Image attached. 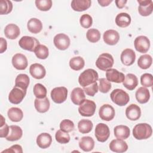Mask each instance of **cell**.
Listing matches in <instances>:
<instances>
[{"instance_id": "30bf717a", "label": "cell", "mask_w": 153, "mask_h": 153, "mask_svg": "<svg viewBox=\"0 0 153 153\" xmlns=\"http://www.w3.org/2000/svg\"><path fill=\"white\" fill-rule=\"evenodd\" d=\"M53 42L57 49L60 50H65L69 48L71 40L67 35L60 33L55 35L53 39Z\"/></svg>"}, {"instance_id": "cb8c5ba5", "label": "cell", "mask_w": 153, "mask_h": 153, "mask_svg": "<svg viewBox=\"0 0 153 153\" xmlns=\"http://www.w3.org/2000/svg\"><path fill=\"white\" fill-rule=\"evenodd\" d=\"M34 105L36 110L38 112L45 113L49 109L50 103L48 99L45 97L41 99L36 98L34 101Z\"/></svg>"}, {"instance_id": "9c48e42d", "label": "cell", "mask_w": 153, "mask_h": 153, "mask_svg": "<svg viewBox=\"0 0 153 153\" xmlns=\"http://www.w3.org/2000/svg\"><path fill=\"white\" fill-rule=\"evenodd\" d=\"M26 94V90L14 86L9 93L8 100L10 102L13 104H19L25 98Z\"/></svg>"}, {"instance_id": "7c38bea8", "label": "cell", "mask_w": 153, "mask_h": 153, "mask_svg": "<svg viewBox=\"0 0 153 153\" xmlns=\"http://www.w3.org/2000/svg\"><path fill=\"white\" fill-rule=\"evenodd\" d=\"M115 112L114 108L109 104L103 105L99 110V115L101 120L109 121L114 118Z\"/></svg>"}, {"instance_id": "8fae6325", "label": "cell", "mask_w": 153, "mask_h": 153, "mask_svg": "<svg viewBox=\"0 0 153 153\" xmlns=\"http://www.w3.org/2000/svg\"><path fill=\"white\" fill-rule=\"evenodd\" d=\"M134 45L136 51L141 53H145L149 49L150 41L148 37L140 35L135 38Z\"/></svg>"}, {"instance_id": "d4e9b609", "label": "cell", "mask_w": 153, "mask_h": 153, "mask_svg": "<svg viewBox=\"0 0 153 153\" xmlns=\"http://www.w3.org/2000/svg\"><path fill=\"white\" fill-rule=\"evenodd\" d=\"M23 135V131L20 127L16 125L10 126V131L6 139L8 141H16L20 139Z\"/></svg>"}, {"instance_id": "1f68e13d", "label": "cell", "mask_w": 153, "mask_h": 153, "mask_svg": "<svg viewBox=\"0 0 153 153\" xmlns=\"http://www.w3.org/2000/svg\"><path fill=\"white\" fill-rule=\"evenodd\" d=\"M131 17L126 13H121L115 17V23L120 27H126L131 23Z\"/></svg>"}, {"instance_id": "7dc6e473", "label": "cell", "mask_w": 153, "mask_h": 153, "mask_svg": "<svg viewBox=\"0 0 153 153\" xmlns=\"http://www.w3.org/2000/svg\"><path fill=\"white\" fill-rule=\"evenodd\" d=\"M99 91L103 93H108L111 88V84L106 78H102L99 79Z\"/></svg>"}, {"instance_id": "44dd1931", "label": "cell", "mask_w": 153, "mask_h": 153, "mask_svg": "<svg viewBox=\"0 0 153 153\" xmlns=\"http://www.w3.org/2000/svg\"><path fill=\"white\" fill-rule=\"evenodd\" d=\"M71 99L74 104L80 105L85 99L84 91L80 87L74 88L71 92Z\"/></svg>"}, {"instance_id": "f1b7e54d", "label": "cell", "mask_w": 153, "mask_h": 153, "mask_svg": "<svg viewBox=\"0 0 153 153\" xmlns=\"http://www.w3.org/2000/svg\"><path fill=\"white\" fill-rule=\"evenodd\" d=\"M90 0H73L71 2V7L75 11H83L91 6Z\"/></svg>"}, {"instance_id": "d590c367", "label": "cell", "mask_w": 153, "mask_h": 153, "mask_svg": "<svg viewBox=\"0 0 153 153\" xmlns=\"http://www.w3.org/2000/svg\"><path fill=\"white\" fill-rule=\"evenodd\" d=\"M85 65L84 60L81 56L72 57L69 60V66L74 71H79L82 69Z\"/></svg>"}, {"instance_id": "7bdbcfd3", "label": "cell", "mask_w": 153, "mask_h": 153, "mask_svg": "<svg viewBox=\"0 0 153 153\" xmlns=\"http://www.w3.org/2000/svg\"><path fill=\"white\" fill-rule=\"evenodd\" d=\"M35 3L37 8L43 11H48L52 6L51 0H36Z\"/></svg>"}, {"instance_id": "2e32d148", "label": "cell", "mask_w": 153, "mask_h": 153, "mask_svg": "<svg viewBox=\"0 0 153 153\" xmlns=\"http://www.w3.org/2000/svg\"><path fill=\"white\" fill-rule=\"evenodd\" d=\"M120 59L123 65L126 66H130L135 62L136 54L132 49L126 48L122 51Z\"/></svg>"}, {"instance_id": "74e56055", "label": "cell", "mask_w": 153, "mask_h": 153, "mask_svg": "<svg viewBox=\"0 0 153 153\" xmlns=\"http://www.w3.org/2000/svg\"><path fill=\"white\" fill-rule=\"evenodd\" d=\"M33 91L35 96L36 98L41 99L47 96V89L42 84L40 83H37L33 86Z\"/></svg>"}, {"instance_id": "6da1fadb", "label": "cell", "mask_w": 153, "mask_h": 153, "mask_svg": "<svg viewBox=\"0 0 153 153\" xmlns=\"http://www.w3.org/2000/svg\"><path fill=\"white\" fill-rule=\"evenodd\" d=\"M152 127L147 123L137 124L133 129V136L137 140L148 139L152 136Z\"/></svg>"}, {"instance_id": "d6986e66", "label": "cell", "mask_w": 153, "mask_h": 153, "mask_svg": "<svg viewBox=\"0 0 153 153\" xmlns=\"http://www.w3.org/2000/svg\"><path fill=\"white\" fill-rule=\"evenodd\" d=\"M126 115L131 121L137 120L141 116V109L138 105L131 104L126 109Z\"/></svg>"}, {"instance_id": "5bb4252c", "label": "cell", "mask_w": 153, "mask_h": 153, "mask_svg": "<svg viewBox=\"0 0 153 153\" xmlns=\"http://www.w3.org/2000/svg\"><path fill=\"white\" fill-rule=\"evenodd\" d=\"M12 64L16 69L24 70L27 67V59L24 54L17 53L12 57Z\"/></svg>"}, {"instance_id": "484cf974", "label": "cell", "mask_w": 153, "mask_h": 153, "mask_svg": "<svg viewBox=\"0 0 153 153\" xmlns=\"http://www.w3.org/2000/svg\"><path fill=\"white\" fill-rule=\"evenodd\" d=\"M135 96L137 101L141 103H147L150 98V93L146 88L144 87H139L136 91Z\"/></svg>"}, {"instance_id": "f5cc1de1", "label": "cell", "mask_w": 153, "mask_h": 153, "mask_svg": "<svg viewBox=\"0 0 153 153\" xmlns=\"http://www.w3.org/2000/svg\"><path fill=\"white\" fill-rule=\"evenodd\" d=\"M127 0H115V1L117 7L120 9L125 7V5L127 3Z\"/></svg>"}, {"instance_id": "60d3db41", "label": "cell", "mask_w": 153, "mask_h": 153, "mask_svg": "<svg viewBox=\"0 0 153 153\" xmlns=\"http://www.w3.org/2000/svg\"><path fill=\"white\" fill-rule=\"evenodd\" d=\"M13 10V4L11 1L8 0L0 1V14L1 15L8 14L11 12Z\"/></svg>"}, {"instance_id": "bcb514c9", "label": "cell", "mask_w": 153, "mask_h": 153, "mask_svg": "<svg viewBox=\"0 0 153 153\" xmlns=\"http://www.w3.org/2000/svg\"><path fill=\"white\" fill-rule=\"evenodd\" d=\"M79 23L82 27L85 29L89 28L91 26L93 23L92 17L88 14H82L80 17Z\"/></svg>"}, {"instance_id": "ffe728a7", "label": "cell", "mask_w": 153, "mask_h": 153, "mask_svg": "<svg viewBox=\"0 0 153 153\" xmlns=\"http://www.w3.org/2000/svg\"><path fill=\"white\" fill-rule=\"evenodd\" d=\"M29 72L32 77L40 79L43 78L46 74L45 68L39 63H33L30 66Z\"/></svg>"}, {"instance_id": "52a82bcc", "label": "cell", "mask_w": 153, "mask_h": 153, "mask_svg": "<svg viewBox=\"0 0 153 153\" xmlns=\"http://www.w3.org/2000/svg\"><path fill=\"white\" fill-rule=\"evenodd\" d=\"M51 98L56 103H62L68 96V90L65 87H57L54 88L51 91Z\"/></svg>"}, {"instance_id": "4fadbf2b", "label": "cell", "mask_w": 153, "mask_h": 153, "mask_svg": "<svg viewBox=\"0 0 153 153\" xmlns=\"http://www.w3.org/2000/svg\"><path fill=\"white\" fill-rule=\"evenodd\" d=\"M106 79L109 82H113L116 83L123 82L125 76L124 74L118 70L110 68L106 71Z\"/></svg>"}, {"instance_id": "4316f807", "label": "cell", "mask_w": 153, "mask_h": 153, "mask_svg": "<svg viewBox=\"0 0 153 153\" xmlns=\"http://www.w3.org/2000/svg\"><path fill=\"white\" fill-rule=\"evenodd\" d=\"M123 85L128 90H133L138 85V79L133 74H127L123 82Z\"/></svg>"}, {"instance_id": "e0dca14e", "label": "cell", "mask_w": 153, "mask_h": 153, "mask_svg": "<svg viewBox=\"0 0 153 153\" xmlns=\"http://www.w3.org/2000/svg\"><path fill=\"white\" fill-rule=\"evenodd\" d=\"M110 150L114 152H124L128 149V145L123 139H116L112 140L109 145Z\"/></svg>"}, {"instance_id": "ab89813d", "label": "cell", "mask_w": 153, "mask_h": 153, "mask_svg": "<svg viewBox=\"0 0 153 153\" xmlns=\"http://www.w3.org/2000/svg\"><path fill=\"white\" fill-rule=\"evenodd\" d=\"M36 56L40 59H46L49 54L48 48L44 45L39 44L35 50Z\"/></svg>"}, {"instance_id": "8d00e7d4", "label": "cell", "mask_w": 153, "mask_h": 153, "mask_svg": "<svg viewBox=\"0 0 153 153\" xmlns=\"http://www.w3.org/2000/svg\"><path fill=\"white\" fill-rule=\"evenodd\" d=\"M152 62V57L149 54H143L140 56L137 60V65L142 69H146L149 68Z\"/></svg>"}, {"instance_id": "d6a6232c", "label": "cell", "mask_w": 153, "mask_h": 153, "mask_svg": "<svg viewBox=\"0 0 153 153\" xmlns=\"http://www.w3.org/2000/svg\"><path fill=\"white\" fill-rule=\"evenodd\" d=\"M8 117L13 122H19L23 117V113L21 109L16 107H13L8 109L7 112Z\"/></svg>"}, {"instance_id": "f6af8a7d", "label": "cell", "mask_w": 153, "mask_h": 153, "mask_svg": "<svg viewBox=\"0 0 153 153\" xmlns=\"http://www.w3.org/2000/svg\"><path fill=\"white\" fill-rule=\"evenodd\" d=\"M140 83L144 87H150L153 85V76L152 74L145 73L140 76Z\"/></svg>"}, {"instance_id": "ba28073f", "label": "cell", "mask_w": 153, "mask_h": 153, "mask_svg": "<svg viewBox=\"0 0 153 153\" xmlns=\"http://www.w3.org/2000/svg\"><path fill=\"white\" fill-rule=\"evenodd\" d=\"M94 133L96 138L100 142H105L106 141L110 136V130L108 126L102 123L96 125Z\"/></svg>"}, {"instance_id": "9a60e30c", "label": "cell", "mask_w": 153, "mask_h": 153, "mask_svg": "<svg viewBox=\"0 0 153 153\" xmlns=\"http://www.w3.org/2000/svg\"><path fill=\"white\" fill-rule=\"evenodd\" d=\"M139 4L138 7V11L142 16H149L153 10V3L151 0H137Z\"/></svg>"}, {"instance_id": "7402d4cb", "label": "cell", "mask_w": 153, "mask_h": 153, "mask_svg": "<svg viewBox=\"0 0 153 153\" xmlns=\"http://www.w3.org/2000/svg\"><path fill=\"white\" fill-rule=\"evenodd\" d=\"M52 142L51 136L47 133H42L36 137L37 145L42 149L48 148Z\"/></svg>"}, {"instance_id": "ac0fdd59", "label": "cell", "mask_w": 153, "mask_h": 153, "mask_svg": "<svg viewBox=\"0 0 153 153\" xmlns=\"http://www.w3.org/2000/svg\"><path fill=\"white\" fill-rule=\"evenodd\" d=\"M103 39L106 44L114 45L118 42L120 39V35L117 30L109 29L104 32Z\"/></svg>"}, {"instance_id": "c3c4849f", "label": "cell", "mask_w": 153, "mask_h": 153, "mask_svg": "<svg viewBox=\"0 0 153 153\" xmlns=\"http://www.w3.org/2000/svg\"><path fill=\"white\" fill-rule=\"evenodd\" d=\"M98 90L99 87L97 82H95L88 86L83 87V90L86 93V94L92 97L94 96L95 94L98 92Z\"/></svg>"}, {"instance_id": "7a4b0ae2", "label": "cell", "mask_w": 153, "mask_h": 153, "mask_svg": "<svg viewBox=\"0 0 153 153\" xmlns=\"http://www.w3.org/2000/svg\"><path fill=\"white\" fill-rule=\"evenodd\" d=\"M99 79L97 72L93 69H87L84 71L78 77V82L82 87L88 86Z\"/></svg>"}, {"instance_id": "db71d44e", "label": "cell", "mask_w": 153, "mask_h": 153, "mask_svg": "<svg viewBox=\"0 0 153 153\" xmlns=\"http://www.w3.org/2000/svg\"><path fill=\"white\" fill-rule=\"evenodd\" d=\"M98 3L100 4V6L102 7H106L108 5H109L112 2V0H99Z\"/></svg>"}, {"instance_id": "8992f818", "label": "cell", "mask_w": 153, "mask_h": 153, "mask_svg": "<svg viewBox=\"0 0 153 153\" xmlns=\"http://www.w3.org/2000/svg\"><path fill=\"white\" fill-rule=\"evenodd\" d=\"M96 108L94 102L89 99L85 100L79 105L78 112L83 117H91L94 115Z\"/></svg>"}, {"instance_id": "277c9868", "label": "cell", "mask_w": 153, "mask_h": 153, "mask_svg": "<svg viewBox=\"0 0 153 153\" xmlns=\"http://www.w3.org/2000/svg\"><path fill=\"white\" fill-rule=\"evenodd\" d=\"M114 60L112 56L107 53L101 54L96 61V67L101 71H105L111 68L114 65Z\"/></svg>"}, {"instance_id": "5b68a950", "label": "cell", "mask_w": 153, "mask_h": 153, "mask_svg": "<svg viewBox=\"0 0 153 153\" xmlns=\"http://www.w3.org/2000/svg\"><path fill=\"white\" fill-rule=\"evenodd\" d=\"M39 44V41L36 38L29 36H23L19 41V45L22 49L31 52H34Z\"/></svg>"}, {"instance_id": "83f0119b", "label": "cell", "mask_w": 153, "mask_h": 153, "mask_svg": "<svg viewBox=\"0 0 153 153\" xmlns=\"http://www.w3.org/2000/svg\"><path fill=\"white\" fill-rule=\"evenodd\" d=\"M114 136L117 139H126L130 136V128L127 126L119 125L117 126L114 128Z\"/></svg>"}, {"instance_id": "f907efd6", "label": "cell", "mask_w": 153, "mask_h": 153, "mask_svg": "<svg viewBox=\"0 0 153 153\" xmlns=\"http://www.w3.org/2000/svg\"><path fill=\"white\" fill-rule=\"evenodd\" d=\"M2 152H19L22 153L23 149L22 147L20 145H14L11 146V147L8 148V149L4 150L2 151Z\"/></svg>"}, {"instance_id": "603a6c76", "label": "cell", "mask_w": 153, "mask_h": 153, "mask_svg": "<svg viewBox=\"0 0 153 153\" xmlns=\"http://www.w3.org/2000/svg\"><path fill=\"white\" fill-rule=\"evenodd\" d=\"M20 29L18 26L14 23L7 25L4 29L5 36L10 39H15L20 35Z\"/></svg>"}, {"instance_id": "f35d334b", "label": "cell", "mask_w": 153, "mask_h": 153, "mask_svg": "<svg viewBox=\"0 0 153 153\" xmlns=\"http://www.w3.org/2000/svg\"><path fill=\"white\" fill-rule=\"evenodd\" d=\"M100 36L101 35L100 32L94 28L88 29L86 33V37L87 39L93 43H95L99 41L100 39Z\"/></svg>"}, {"instance_id": "b9f144b4", "label": "cell", "mask_w": 153, "mask_h": 153, "mask_svg": "<svg viewBox=\"0 0 153 153\" xmlns=\"http://www.w3.org/2000/svg\"><path fill=\"white\" fill-rule=\"evenodd\" d=\"M55 138L57 142L65 144L70 141V136L67 132H65L61 130H58L55 134Z\"/></svg>"}, {"instance_id": "e575fe53", "label": "cell", "mask_w": 153, "mask_h": 153, "mask_svg": "<svg viewBox=\"0 0 153 153\" xmlns=\"http://www.w3.org/2000/svg\"><path fill=\"white\" fill-rule=\"evenodd\" d=\"M93 124L91 120L82 119L78 123V128L80 133L82 134L88 133L93 128Z\"/></svg>"}, {"instance_id": "816d5d0a", "label": "cell", "mask_w": 153, "mask_h": 153, "mask_svg": "<svg viewBox=\"0 0 153 153\" xmlns=\"http://www.w3.org/2000/svg\"><path fill=\"white\" fill-rule=\"evenodd\" d=\"M7 42L5 39L1 37L0 38V53H3L7 50Z\"/></svg>"}, {"instance_id": "ee69618b", "label": "cell", "mask_w": 153, "mask_h": 153, "mask_svg": "<svg viewBox=\"0 0 153 153\" xmlns=\"http://www.w3.org/2000/svg\"><path fill=\"white\" fill-rule=\"evenodd\" d=\"M74 127V123L69 119L63 120L60 123V129L65 132L69 133L73 131Z\"/></svg>"}, {"instance_id": "836d02e7", "label": "cell", "mask_w": 153, "mask_h": 153, "mask_svg": "<svg viewBox=\"0 0 153 153\" xmlns=\"http://www.w3.org/2000/svg\"><path fill=\"white\" fill-rule=\"evenodd\" d=\"M29 85V78L27 75L20 74L17 76L15 79V85L26 90Z\"/></svg>"}, {"instance_id": "681fc988", "label": "cell", "mask_w": 153, "mask_h": 153, "mask_svg": "<svg viewBox=\"0 0 153 153\" xmlns=\"http://www.w3.org/2000/svg\"><path fill=\"white\" fill-rule=\"evenodd\" d=\"M1 126H0V137H6L10 131V127L5 123V119L3 117L2 115H1Z\"/></svg>"}, {"instance_id": "4dcf8cb0", "label": "cell", "mask_w": 153, "mask_h": 153, "mask_svg": "<svg viewBox=\"0 0 153 153\" xmlns=\"http://www.w3.org/2000/svg\"><path fill=\"white\" fill-rule=\"evenodd\" d=\"M28 30L32 33H38L42 29V22L36 18H31L27 23Z\"/></svg>"}, {"instance_id": "f546056e", "label": "cell", "mask_w": 153, "mask_h": 153, "mask_svg": "<svg viewBox=\"0 0 153 153\" xmlns=\"http://www.w3.org/2000/svg\"><path fill=\"white\" fill-rule=\"evenodd\" d=\"M79 146L84 152L91 151L94 148V141L91 137H82L79 141Z\"/></svg>"}, {"instance_id": "3957f363", "label": "cell", "mask_w": 153, "mask_h": 153, "mask_svg": "<svg viewBox=\"0 0 153 153\" xmlns=\"http://www.w3.org/2000/svg\"><path fill=\"white\" fill-rule=\"evenodd\" d=\"M110 97L111 100L120 106L126 105L130 100V97L128 93L120 88L114 90L110 94Z\"/></svg>"}]
</instances>
